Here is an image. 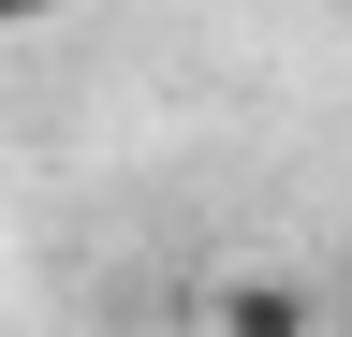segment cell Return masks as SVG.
Masks as SVG:
<instances>
[{
  "mask_svg": "<svg viewBox=\"0 0 352 337\" xmlns=\"http://www.w3.org/2000/svg\"><path fill=\"white\" fill-rule=\"evenodd\" d=\"M206 337H323V293L279 279V264H250V279H220V293H206Z\"/></svg>",
  "mask_w": 352,
  "mask_h": 337,
  "instance_id": "1",
  "label": "cell"
}]
</instances>
